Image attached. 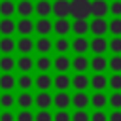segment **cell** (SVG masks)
Returning a JSON list of instances; mask_svg holds the SVG:
<instances>
[{
	"label": "cell",
	"mask_w": 121,
	"mask_h": 121,
	"mask_svg": "<svg viewBox=\"0 0 121 121\" xmlns=\"http://www.w3.org/2000/svg\"><path fill=\"white\" fill-rule=\"evenodd\" d=\"M70 15L74 19H87L91 15V0H70Z\"/></svg>",
	"instance_id": "1"
},
{
	"label": "cell",
	"mask_w": 121,
	"mask_h": 121,
	"mask_svg": "<svg viewBox=\"0 0 121 121\" xmlns=\"http://www.w3.org/2000/svg\"><path fill=\"white\" fill-rule=\"evenodd\" d=\"M89 32L93 36H104L108 32V21H106V17H93L89 21Z\"/></svg>",
	"instance_id": "2"
},
{
	"label": "cell",
	"mask_w": 121,
	"mask_h": 121,
	"mask_svg": "<svg viewBox=\"0 0 121 121\" xmlns=\"http://www.w3.org/2000/svg\"><path fill=\"white\" fill-rule=\"evenodd\" d=\"M53 106L57 110H68V106H72V95H68V91H57L53 95Z\"/></svg>",
	"instance_id": "3"
},
{
	"label": "cell",
	"mask_w": 121,
	"mask_h": 121,
	"mask_svg": "<svg viewBox=\"0 0 121 121\" xmlns=\"http://www.w3.org/2000/svg\"><path fill=\"white\" fill-rule=\"evenodd\" d=\"M34 32H38L40 36H49L53 32V21L49 17H38V21L34 23Z\"/></svg>",
	"instance_id": "4"
},
{
	"label": "cell",
	"mask_w": 121,
	"mask_h": 121,
	"mask_svg": "<svg viewBox=\"0 0 121 121\" xmlns=\"http://www.w3.org/2000/svg\"><path fill=\"white\" fill-rule=\"evenodd\" d=\"M89 49L95 55H104L108 51V40L104 36H93V40H89Z\"/></svg>",
	"instance_id": "5"
},
{
	"label": "cell",
	"mask_w": 121,
	"mask_h": 121,
	"mask_svg": "<svg viewBox=\"0 0 121 121\" xmlns=\"http://www.w3.org/2000/svg\"><path fill=\"white\" fill-rule=\"evenodd\" d=\"M34 104L38 106V110H49L53 106V95L49 91H38V95L34 96Z\"/></svg>",
	"instance_id": "6"
},
{
	"label": "cell",
	"mask_w": 121,
	"mask_h": 121,
	"mask_svg": "<svg viewBox=\"0 0 121 121\" xmlns=\"http://www.w3.org/2000/svg\"><path fill=\"white\" fill-rule=\"evenodd\" d=\"M110 13V4L106 0H91V15L93 17H106Z\"/></svg>",
	"instance_id": "7"
},
{
	"label": "cell",
	"mask_w": 121,
	"mask_h": 121,
	"mask_svg": "<svg viewBox=\"0 0 121 121\" xmlns=\"http://www.w3.org/2000/svg\"><path fill=\"white\" fill-rule=\"evenodd\" d=\"M15 30L21 34V36H30L34 32V21L30 17H21L17 23H15Z\"/></svg>",
	"instance_id": "8"
},
{
	"label": "cell",
	"mask_w": 121,
	"mask_h": 121,
	"mask_svg": "<svg viewBox=\"0 0 121 121\" xmlns=\"http://www.w3.org/2000/svg\"><path fill=\"white\" fill-rule=\"evenodd\" d=\"M53 32L57 36H66L68 32H72V23L68 21V17H57V21L53 23Z\"/></svg>",
	"instance_id": "9"
},
{
	"label": "cell",
	"mask_w": 121,
	"mask_h": 121,
	"mask_svg": "<svg viewBox=\"0 0 121 121\" xmlns=\"http://www.w3.org/2000/svg\"><path fill=\"white\" fill-rule=\"evenodd\" d=\"M70 49L76 53V55H85L89 51V40L85 36H76L72 42H70Z\"/></svg>",
	"instance_id": "10"
},
{
	"label": "cell",
	"mask_w": 121,
	"mask_h": 121,
	"mask_svg": "<svg viewBox=\"0 0 121 121\" xmlns=\"http://www.w3.org/2000/svg\"><path fill=\"white\" fill-rule=\"evenodd\" d=\"M53 68L57 72H68L72 68V59L66 55V53H59L55 59H53Z\"/></svg>",
	"instance_id": "11"
},
{
	"label": "cell",
	"mask_w": 121,
	"mask_h": 121,
	"mask_svg": "<svg viewBox=\"0 0 121 121\" xmlns=\"http://www.w3.org/2000/svg\"><path fill=\"white\" fill-rule=\"evenodd\" d=\"M53 87L57 91H68V87H72V78L68 76V72H59L53 78Z\"/></svg>",
	"instance_id": "12"
},
{
	"label": "cell",
	"mask_w": 121,
	"mask_h": 121,
	"mask_svg": "<svg viewBox=\"0 0 121 121\" xmlns=\"http://www.w3.org/2000/svg\"><path fill=\"white\" fill-rule=\"evenodd\" d=\"M15 104L21 108V110H30L34 106V95L30 91H21L17 96H15Z\"/></svg>",
	"instance_id": "13"
},
{
	"label": "cell",
	"mask_w": 121,
	"mask_h": 121,
	"mask_svg": "<svg viewBox=\"0 0 121 121\" xmlns=\"http://www.w3.org/2000/svg\"><path fill=\"white\" fill-rule=\"evenodd\" d=\"M91 104V96L85 93V91H76L72 95V106L76 110H85L87 106Z\"/></svg>",
	"instance_id": "14"
},
{
	"label": "cell",
	"mask_w": 121,
	"mask_h": 121,
	"mask_svg": "<svg viewBox=\"0 0 121 121\" xmlns=\"http://www.w3.org/2000/svg\"><path fill=\"white\" fill-rule=\"evenodd\" d=\"M89 87H93L95 91H104L108 87V78L104 76V72H95L89 78Z\"/></svg>",
	"instance_id": "15"
},
{
	"label": "cell",
	"mask_w": 121,
	"mask_h": 121,
	"mask_svg": "<svg viewBox=\"0 0 121 121\" xmlns=\"http://www.w3.org/2000/svg\"><path fill=\"white\" fill-rule=\"evenodd\" d=\"M15 49L21 53V55H30V51L34 49V40L30 36H21L17 42H15Z\"/></svg>",
	"instance_id": "16"
},
{
	"label": "cell",
	"mask_w": 121,
	"mask_h": 121,
	"mask_svg": "<svg viewBox=\"0 0 121 121\" xmlns=\"http://www.w3.org/2000/svg\"><path fill=\"white\" fill-rule=\"evenodd\" d=\"M34 85L38 87V91H49L53 87V78L47 74V72H40L36 78H34Z\"/></svg>",
	"instance_id": "17"
},
{
	"label": "cell",
	"mask_w": 121,
	"mask_h": 121,
	"mask_svg": "<svg viewBox=\"0 0 121 121\" xmlns=\"http://www.w3.org/2000/svg\"><path fill=\"white\" fill-rule=\"evenodd\" d=\"M89 68L93 72H104L108 70V59L104 55H93L89 59Z\"/></svg>",
	"instance_id": "18"
},
{
	"label": "cell",
	"mask_w": 121,
	"mask_h": 121,
	"mask_svg": "<svg viewBox=\"0 0 121 121\" xmlns=\"http://www.w3.org/2000/svg\"><path fill=\"white\" fill-rule=\"evenodd\" d=\"M34 49L40 53V55H47L51 49H53V42L49 36H40L36 42H34Z\"/></svg>",
	"instance_id": "19"
},
{
	"label": "cell",
	"mask_w": 121,
	"mask_h": 121,
	"mask_svg": "<svg viewBox=\"0 0 121 121\" xmlns=\"http://www.w3.org/2000/svg\"><path fill=\"white\" fill-rule=\"evenodd\" d=\"M34 13L38 17H49L53 13V4L49 0H38L34 4Z\"/></svg>",
	"instance_id": "20"
},
{
	"label": "cell",
	"mask_w": 121,
	"mask_h": 121,
	"mask_svg": "<svg viewBox=\"0 0 121 121\" xmlns=\"http://www.w3.org/2000/svg\"><path fill=\"white\" fill-rule=\"evenodd\" d=\"M72 87L76 91H87V87H89V76L85 72H76V76L72 78Z\"/></svg>",
	"instance_id": "21"
},
{
	"label": "cell",
	"mask_w": 121,
	"mask_h": 121,
	"mask_svg": "<svg viewBox=\"0 0 121 121\" xmlns=\"http://www.w3.org/2000/svg\"><path fill=\"white\" fill-rule=\"evenodd\" d=\"M53 15L68 17L70 15V0H55L53 2Z\"/></svg>",
	"instance_id": "22"
},
{
	"label": "cell",
	"mask_w": 121,
	"mask_h": 121,
	"mask_svg": "<svg viewBox=\"0 0 121 121\" xmlns=\"http://www.w3.org/2000/svg\"><path fill=\"white\" fill-rule=\"evenodd\" d=\"M15 66L21 70V74H26L34 68V59L30 55H21L19 59H15Z\"/></svg>",
	"instance_id": "23"
},
{
	"label": "cell",
	"mask_w": 121,
	"mask_h": 121,
	"mask_svg": "<svg viewBox=\"0 0 121 121\" xmlns=\"http://www.w3.org/2000/svg\"><path fill=\"white\" fill-rule=\"evenodd\" d=\"M91 106L95 110H104L108 106V96L104 95V91H95L91 95Z\"/></svg>",
	"instance_id": "24"
},
{
	"label": "cell",
	"mask_w": 121,
	"mask_h": 121,
	"mask_svg": "<svg viewBox=\"0 0 121 121\" xmlns=\"http://www.w3.org/2000/svg\"><path fill=\"white\" fill-rule=\"evenodd\" d=\"M34 68L38 72H49L53 68V59L49 55H40L36 60H34Z\"/></svg>",
	"instance_id": "25"
},
{
	"label": "cell",
	"mask_w": 121,
	"mask_h": 121,
	"mask_svg": "<svg viewBox=\"0 0 121 121\" xmlns=\"http://www.w3.org/2000/svg\"><path fill=\"white\" fill-rule=\"evenodd\" d=\"M15 11L21 15V17H30L34 13V4L30 0H19L15 4Z\"/></svg>",
	"instance_id": "26"
},
{
	"label": "cell",
	"mask_w": 121,
	"mask_h": 121,
	"mask_svg": "<svg viewBox=\"0 0 121 121\" xmlns=\"http://www.w3.org/2000/svg\"><path fill=\"white\" fill-rule=\"evenodd\" d=\"M15 85H17V78L11 72H4L0 76V89L2 91H11Z\"/></svg>",
	"instance_id": "27"
},
{
	"label": "cell",
	"mask_w": 121,
	"mask_h": 121,
	"mask_svg": "<svg viewBox=\"0 0 121 121\" xmlns=\"http://www.w3.org/2000/svg\"><path fill=\"white\" fill-rule=\"evenodd\" d=\"M72 32L76 36H85L89 32V21L87 19H74L72 21Z\"/></svg>",
	"instance_id": "28"
},
{
	"label": "cell",
	"mask_w": 121,
	"mask_h": 121,
	"mask_svg": "<svg viewBox=\"0 0 121 121\" xmlns=\"http://www.w3.org/2000/svg\"><path fill=\"white\" fill-rule=\"evenodd\" d=\"M13 51H15V38H11V36H2V38H0V53L11 55Z\"/></svg>",
	"instance_id": "29"
},
{
	"label": "cell",
	"mask_w": 121,
	"mask_h": 121,
	"mask_svg": "<svg viewBox=\"0 0 121 121\" xmlns=\"http://www.w3.org/2000/svg\"><path fill=\"white\" fill-rule=\"evenodd\" d=\"M15 32V21L11 17H2L0 19V34L2 36H11Z\"/></svg>",
	"instance_id": "30"
},
{
	"label": "cell",
	"mask_w": 121,
	"mask_h": 121,
	"mask_svg": "<svg viewBox=\"0 0 121 121\" xmlns=\"http://www.w3.org/2000/svg\"><path fill=\"white\" fill-rule=\"evenodd\" d=\"M72 68H74L76 72H85V70H89V59H87L85 55H76V57L72 59Z\"/></svg>",
	"instance_id": "31"
},
{
	"label": "cell",
	"mask_w": 121,
	"mask_h": 121,
	"mask_svg": "<svg viewBox=\"0 0 121 121\" xmlns=\"http://www.w3.org/2000/svg\"><path fill=\"white\" fill-rule=\"evenodd\" d=\"M34 85V78L30 76V72H26V74H21L19 78H17V87L21 89V91H30V87Z\"/></svg>",
	"instance_id": "32"
},
{
	"label": "cell",
	"mask_w": 121,
	"mask_h": 121,
	"mask_svg": "<svg viewBox=\"0 0 121 121\" xmlns=\"http://www.w3.org/2000/svg\"><path fill=\"white\" fill-rule=\"evenodd\" d=\"M11 106H15V95H11V91H2L0 93V108L9 110Z\"/></svg>",
	"instance_id": "33"
},
{
	"label": "cell",
	"mask_w": 121,
	"mask_h": 121,
	"mask_svg": "<svg viewBox=\"0 0 121 121\" xmlns=\"http://www.w3.org/2000/svg\"><path fill=\"white\" fill-rule=\"evenodd\" d=\"M53 49H55L57 53H68V49H70V40H68L66 36H59V38L53 42Z\"/></svg>",
	"instance_id": "34"
},
{
	"label": "cell",
	"mask_w": 121,
	"mask_h": 121,
	"mask_svg": "<svg viewBox=\"0 0 121 121\" xmlns=\"http://www.w3.org/2000/svg\"><path fill=\"white\" fill-rule=\"evenodd\" d=\"M13 13H15V2L13 0H0V15L11 17Z\"/></svg>",
	"instance_id": "35"
},
{
	"label": "cell",
	"mask_w": 121,
	"mask_h": 121,
	"mask_svg": "<svg viewBox=\"0 0 121 121\" xmlns=\"http://www.w3.org/2000/svg\"><path fill=\"white\" fill-rule=\"evenodd\" d=\"M15 68V59L11 55H2L0 57V70L2 72H11Z\"/></svg>",
	"instance_id": "36"
},
{
	"label": "cell",
	"mask_w": 121,
	"mask_h": 121,
	"mask_svg": "<svg viewBox=\"0 0 121 121\" xmlns=\"http://www.w3.org/2000/svg\"><path fill=\"white\" fill-rule=\"evenodd\" d=\"M108 32L112 36H121V17H112V21H108Z\"/></svg>",
	"instance_id": "37"
},
{
	"label": "cell",
	"mask_w": 121,
	"mask_h": 121,
	"mask_svg": "<svg viewBox=\"0 0 121 121\" xmlns=\"http://www.w3.org/2000/svg\"><path fill=\"white\" fill-rule=\"evenodd\" d=\"M108 87L112 91H121V72H112L108 78Z\"/></svg>",
	"instance_id": "38"
},
{
	"label": "cell",
	"mask_w": 121,
	"mask_h": 121,
	"mask_svg": "<svg viewBox=\"0 0 121 121\" xmlns=\"http://www.w3.org/2000/svg\"><path fill=\"white\" fill-rule=\"evenodd\" d=\"M108 104L112 106V110H121V91H112V95L108 96Z\"/></svg>",
	"instance_id": "39"
},
{
	"label": "cell",
	"mask_w": 121,
	"mask_h": 121,
	"mask_svg": "<svg viewBox=\"0 0 121 121\" xmlns=\"http://www.w3.org/2000/svg\"><path fill=\"white\" fill-rule=\"evenodd\" d=\"M108 49L113 55H121V36H112V40L108 42Z\"/></svg>",
	"instance_id": "40"
},
{
	"label": "cell",
	"mask_w": 121,
	"mask_h": 121,
	"mask_svg": "<svg viewBox=\"0 0 121 121\" xmlns=\"http://www.w3.org/2000/svg\"><path fill=\"white\" fill-rule=\"evenodd\" d=\"M108 68L112 72H121V55H112L108 59Z\"/></svg>",
	"instance_id": "41"
},
{
	"label": "cell",
	"mask_w": 121,
	"mask_h": 121,
	"mask_svg": "<svg viewBox=\"0 0 121 121\" xmlns=\"http://www.w3.org/2000/svg\"><path fill=\"white\" fill-rule=\"evenodd\" d=\"M53 121H72V113L68 110H57L53 113Z\"/></svg>",
	"instance_id": "42"
},
{
	"label": "cell",
	"mask_w": 121,
	"mask_h": 121,
	"mask_svg": "<svg viewBox=\"0 0 121 121\" xmlns=\"http://www.w3.org/2000/svg\"><path fill=\"white\" fill-rule=\"evenodd\" d=\"M34 121H53V113L49 110H38L34 113Z\"/></svg>",
	"instance_id": "43"
},
{
	"label": "cell",
	"mask_w": 121,
	"mask_h": 121,
	"mask_svg": "<svg viewBox=\"0 0 121 121\" xmlns=\"http://www.w3.org/2000/svg\"><path fill=\"white\" fill-rule=\"evenodd\" d=\"M15 121H34V113L30 110H21V112H17Z\"/></svg>",
	"instance_id": "44"
},
{
	"label": "cell",
	"mask_w": 121,
	"mask_h": 121,
	"mask_svg": "<svg viewBox=\"0 0 121 121\" xmlns=\"http://www.w3.org/2000/svg\"><path fill=\"white\" fill-rule=\"evenodd\" d=\"M72 121H91V113H87L85 110H76L72 113Z\"/></svg>",
	"instance_id": "45"
},
{
	"label": "cell",
	"mask_w": 121,
	"mask_h": 121,
	"mask_svg": "<svg viewBox=\"0 0 121 121\" xmlns=\"http://www.w3.org/2000/svg\"><path fill=\"white\" fill-rule=\"evenodd\" d=\"M110 13L113 17H121V0H113L110 4Z\"/></svg>",
	"instance_id": "46"
},
{
	"label": "cell",
	"mask_w": 121,
	"mask_h": 121,
	"mask_svg": "<svg viewBox=\"0 0 121 121\" xmlns=\"http://www.w3.org/2000/svg\"><path fill=\"white\" fill-rule=\"evenodd\" d=\"M91 121H108V113L104 110H95L91 113Z\"/></svg>",
	"instance_id": "47"
},
{
	"label": "cell",
	"mask_w": 121,
	"mask_h": 121,
	"mask_svg": "<svg viewBox=\"0 0 121 121\" xmlns=\"http://www.w3.org/2000/svg\"><path fill=\"white\" fill-rule=\"evenodd\" d=\"M0 121H15V113L11 110H4L0 113Z\"/></svg>",
	"instance_id": "48"
},
{
	"label": "cell",
	"mask_w": 121,
	"mask_h": 121,
	"mask_svg": "<svg viewBox=\"0 0 121 121\" xmlns=\"http://www.w3.org/2000/svg\"><path fill=\"white\" fill-rule=\"evenodd\" d=\"M108 121H121V110H112L108 113Z\"/></svg>",
	"instance_id": "49"
}]
</instances>
